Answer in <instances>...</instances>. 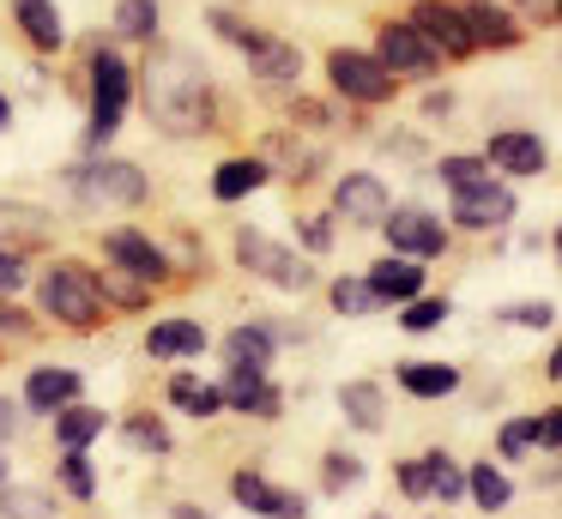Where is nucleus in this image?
<instances>
[{
	"instance_id": "nucleus-1",
	"label": "nucleus",
	"mask_w": 562,
	"mask_h": 519,
	"mask_svg": "<svg viewBox=\"0 0 562 519\" xmlns=\"http://www.w3.org/2000/svg\"><path fill=\"white\" fill-rule=\"evenodd\" d=\"M139 97H146V115L176 139L212 133V84L188 48H151V60L139 67Z\"/></svg>"
},
{
	"instance_id": "nucleus-2",
	"label": "nucleus",
	"mask_w": 562,
	"mask_h": 519,
	"mask_svg": "<svg viewBox=\"0 0 562 519\" xmlns=\"http://www.w3.org/2000/svg\"><path fill=\"white\" fill-rule=\"evenodd\" d=\"M91 72H98V79H91V127H86V145L98 151V145L122 127L127 103H134V72H127V60L110 55V48L91 60Z\"/></svg>"
},
{
	"instance_id": "nucleus-3",
	"label": "nucleus",
	"mask_w": 562,
	"mask_h": 519,
	"mask_svg": "<svg viewBox=\"0 0 562 519\" xmlns=\"http://www.w3.org/2000/svg\"><path fill=\"white\" fill-rule=\"evenodd\" d=\"M43 308H49L55 320H67L74 332L103 326V296H98V284H91V272H86V266H74V260L49 272V284H43Z\"/></svg>"
},
{
	"instance_id": "nucleus-4",
	"label": "nucleus",
	"mask_w": 562,
	"mask_h": 519,
	"mask_svg": "<svg viewBox=\"0 0 562 519\" xmlns=\"http://www.w3.org/2000/svg\"><path fill=\"white\" fill-rule=\"evenodd\" d=\"M327 79H333V91L351 97V103H387L393 97V72L381 67V55H363V48H333Z\"/></svg>"
},
{
	"instance_id": "nucleus-5",
	"label": "nucleus",
	"mask_w": 562,
	"mask_h": 519,
	"mask_svg": "<svg viewBox=\"0 0 562 519\" xmlns=\"http://www.w3.org/2000/svg\"><path fill=\"white\" fill-rule=\"evenodd\" d=\"M67 188L86 205H139L146 200V176L134 163H79V169H67Z\"/></svg>"
},
{
	"instance_id": "nucleus-6",
	"label": "nucleus",
	"mask_w": 562,
	"mask_h": 519,
	"mask_svg": "<svg viewBox=\"0 0 562 519\" xmlns=\"http://www.w3.org/2000/svg\"><path fill=\"white\" fill-rule=\"evenodd\" d=\"M236 260H243L248 272H260L267 284H279V290H308L315 284V272H308L291 248H279L272 236H260V229H236Z\"/></svg>"
},
{
	"instance_id": "nucleus-7",
	"label": "nucleus",
	"mask_w": 562,
	"mask_h": 519,
	"mask_svg": "<svg viewBox=\"0 0 562 519\" xmlns=\"http://www.w3.org/2000/svg\"><path fill=\"white\" fill-rule=\"evenodd\" d=\"M412 24L424 31V43L436 48V55L465 60V55L477 48V36H472V24H465V12H460V7H441V0H417Z\"/></svg>"
},
{
	"instance_id": "nucleus-8",
	"label": "nucleus",
	"mask_w": 562,
	"mask_h": 519,
	"mask_svg": "<svg viewBox=\"0 0 562 519\" xmlns=\"http://www.w3.org/2000/svg\"><path fill=\"white\" fill-rule=\"evenodd\" d=\"M381 229H387V241H393L400 253H412V260H436V253L448 248V229H441L429 212H417V205L387 212V217H381Z\"/></svg>"
},
{
	"instance_id": "nucleus-9",
	"label": "nucleus",
	"mask_w": 562,
	"mask_h": 519,
	"mask_svg": "<svg viewBox=\"0 0 562 519\" xmlns=\"http://www.w3.org/2000/svg\"><path fill=\"white\" fill-rule=\"evenodd\" d=\"M381 67L424 79V72H436V48L424 43L417 24H381Z\"/></svg>"
},
{
	"instance_id": "nucleus-10",
	"label": "nucleus",
	"mask_w": 562,
	"mask_h": 519,
	"mask_svg": "<svg viewBox=\"0 0 562 519\" xmlns=\"http://www.w3.org/2000/svg\"><path fill=\"white\" fill-rule=\"evenodd\" d=\"M231 495H236L243 507H255L260 519H308V501H303V495L272 489L260 471H236V477H231Z\"/></svg>"
},
{
	"instance_id": "nucleus-11",
	"label": "nucleus",
	"mask_w": 562,
	"mask_h": 519,
	"mask_svg": "<svg viewBox=\"0 0 562 519\" xmlns=\"http://www.w3.org/2000/svg\"><path fill=\"white\" fill-rule=\"evenodd\" d=\"M508 217H514V193L496 188V181L453 193V224H465V229H502Z\"/></svg>"
},
{
	"instance_id": "nucleus-12",
	"label": "nucleus",
	"mask_w": 562,
	"mask_h": 519,
	"mask_svg": "<svg viewBox=\"0 0 562 519\" xmlns=\"http://www.w3.org/2000/svg\"><path fill=\"white\" fill-rule=\"evenodd\" d=\"M333 212L351 217V224H381V217H387V188H381V176H345L339 188H333Z\"/></svg>"
},
{
	"instance_id": "nucleus-13",
	"label": "nucleus",
	"mask_w": 562,
	"mask_h": 519,
	"mask_svg": "<svg viewBox=\"0 0 562 519\" xmlns=\"http://www.w3.org/2000/svg\"><path fill=\"white\" fill-rule=\"evenodd\" d=\"M544 139L538 133H520V127H502L496 139H490V163L502 169V176H538L544 169Z\"/></svg>"
},
{
	"instance_id": "nucleus-14",
	"label": "nucleus",
	"mask_w": 562,
	"mask_h": 519,
	"mask_svg": "<svg viewBox=\"0 0 562 519\" xmlns=\"http://www.w3.org/2000/svg\"><path fill=\"white\" fill-rule=\"evenodd\" d=\"M248 67H255V79L267 84V91H291V79L303 72V55H296L291 43H279V36H260V43L248 48Z\"/></svg>"
},
{
	"instance_id": "nucleus-15",
	"label": "nucleus",
	"mask_w": 562,
	"mask_h": 519,
	"mask_svg": "<svg viewBox=\"0 0 562 519\" xmlns=\"http://www.w3.org/2000/svg\"><path fill=\"white\" fill-rule=\"evenodd\" d=\"M49 241V212H37V205L25 200H0V248H43Z\"/></svg>"
},
{
	"instance_id": "nucleus-16",
	"label": "nucleus",
	"mask_w": 562,
	"mask_h": 519,
	"mask_svg": "<svg viewBox=\"0 0 562 519\" xmlns=\"http://www.w3.org/2000/svg\"><path fill=\"white\" fill-rule=\"evenodd\" d=\"M103 248H110V260H115V266H127V272H139L146 284H164V278H170V260H164V253L151 248L146 236H134V229H115V236L103 241Z\"/></svg>"
},
{
	"instance_id": "nucleus-17",
	"label": "nucleus",
	"mask_w": 562,
	"mask_h": 519,
	"mask_svg": "<svg viewBox=\"0 0 562 519\" xmlns=\"http://www.w3.org/2000/svg\"><path fill=\"white\" fill-rule=\"evenodd\" d=\"M369 290H375L381 302H412L417 290H424V272H417L412 253H393V260L369 266Z\"/></svg>"
},
{
	"instance_id": "nucleus-18",
	"label": "nucleus",
	"mask_w": 562,
	"mask_h": 519,
	"mask_svg": "<svg viewBox=\"0 0 562 519\" xmlns=\"http://www.w3.org/2000/svg\"><path fill=\"white\" fill-rule=\"evenodd\" d=\"M339 405H345V417H351L357 429H369V435L387 429V393H381L375 381H345L339 386Z\"/></svg>"
},
{
	"instance_id": "nucleus-19",
	"label": "nucleus",
	"mask_w": 562,
	"mask_h": 519,
	"mask_svg": "<svg viewBox=\"0 0 562 519\" xmlns=\"http://www.w3.org/2000/svg\"><path fill=\"white\" fill-rule=\"evenodd\" d=\"M267 369H236L231 362V381H224V398H231L236 410H255V417H272L279 410V393H272L267 381H260Z\"/></svg>"
},
{
	"instance_id": "nucleus-20",
	"label": "nucleus",
	"mask_w": 562,
	"mask_h": 519,
	"mask_svg": "<svg viewBox=\"0 0 562 519\" xmlns=\"http://www.w3.org/2000/svg\"><path fill=\"white\" fill-rule=\"evenodd\" d=\"M25 398L37 410H61V405H74V398H79V374L74 369H37L25 381Z\"/></svg>"
},
{
	"instance_id": "nucleus-21",
	"label": "nucleus",
	"mask_w": 562,
	"mask_h": 519,
	"mask_svg": "<svg viewBox=\"0 0 562 519\" xmlns=\"http://www.w3.org/2000/svg\"><path fill=\"white\" fill-rule=\"evenodd\" d=\"M146 350L151 357H200V350H206V332H200L194 320H158L146 338Z\"/></svg>"
},
{
	"instance_id": "nucleus-22",
	"label": "nucleus",
	"mask_w": 562,
	"mask_h": 519,
	"mask_svg": "<svg viewBox=\"0 0 562 519\" xmlns=\"http://www.w3.org/2000/svg\"><path fill=\"white\" fill-rule=\"evenodd\" d=\"M460 12H465V24H472L477 43H490V48H514V43H520V24H514L508 12H496L490 0H472V7H460Z\"/></svg>"
},
{
	"instance_id": "nucleus-23",
	"label": "nucleus",
	"mask_w": 562,
	"mask_h": 519,
	"mask_svg": "<svg viewBox=\"0 0 562 519\" xmlns=\"http://www.w3.org/2000/svg\"><path fill=\"white\" fill-rule=\"evenodd\" d=\"M19 31H25L31 43L43 48V55L67 43V31H61V12H55L49 0H19Z\"/></svg>"
},
{
	"instance_id": "nucleus-24",
	"label": "nucleus",
	"mask_w": 562,
	"mask_h": 519,
	"mask_svg": "<svg viewBox=\"0 0 562 519\" xmlns=\"http://www.w3.org/2000/svg\"><path fill=\"white\" fill-rule=\"evenodd\" d=\"M267 188V163L260 157H231V163H218V176H212V193L218 200H243V193Z\"/></svg>"
},
{
	"instance_id": "nucleus-25",
	"label": "nucleus",
	"mask_w": 562,
	"mask_h": 519,
	"mask_svg": "<svg viewBox=\"0 0 562 519\" xmlns=\"http://www.w3.org/2000/svg\"><path fill=\"white\" fill-rule=\"evenodd\" d=\"M400 386L417 398H441L460 386V369H448V362H400Z\"/></svg>"
},
{
	"instance_id": "nucleus-26",
	"label": "nucleus",
	"mask_w": 562,
	"mask_h": 519,
	"mask_svg": "<svg viewBox=\"0 0 562 519\" xmlns=\"http://www.w3.org/2000/svg\"><path fill=\"white\" fill-rule=\"evenodd\" d=\"M224 357H231L236 369H267L272 362V332L267 326H236V332L224 338Z\"/></svg>"
},
{
	"instance_id": "nucleus-27",
	"label": "nucleus",
	"mask_w": 562,
	"mask_h": 519,
	"mask_svg": "<svg viewBox=\"0 0 562 519\" xmlns=\"http://www.w3.org/2000/svg\"><path fill=\"white\" fill-rule=\"evenodd\" d=\"M91 284H98L115 308H146V296H151V284L139 272H127V266H110V272H98Z\"/></svg>"
},
{
	"instance_id": "nucleus-28",
	"label": "nucleus",
	"mask_w": 562,
	"mask_h": 519,
	"mask_svg": "<svg viewBox=\"0 0 562 519\" xmlns=\"http://www.w3.org/2000/svg\"><path fill=\"white\" fill-rule=\"evenodd\" d=\"M0 514L7 519H55V495L31 489V483H7L0 489Z\"/></svg>"
},
{
	"instance_id": "nucleus-29",
	"label": "nucleus",
	"mask_w": 562,
	"mask_h": 519,
	"mask_svg": "<svg viewBox=\"0 0 562 519\" xmlns=\"http://www.w3.org/2000/svg\"><path fill=\"white\" fill-rule=\"evenodd\" d=\"M115 31H122L127 43H151V36H158V0H122V7H115Z\"/></svg>"
},
{
	"instance_id": "nucleus-30",
	"label": "nucleus",
	"mask_w": 562,
	"mask_h": 519,
	"mask_svg": "<svg viewBox=\"0 0 562 519\" xmlns=\"http://www.w3.org/2000/svg\"><path fill=\"white\" fill-rule=\"evenodd\" d=\"M170 398H176V405H188L194 417H218V405H224L218 386H200L194 374H176V381H170Z\"/></svg>"
},
{
	"instance_id": "nucleus-31",
	"label": "nucleus",
	"mask_w": 562,
	"mask_h": 519,
	"mask_svg": "<svg viewBox=\"0 0 562 519\" xmlns=\"http://www.w3.org/2000/svg\"><path fill=\"white\" fill-rule=\"evenodd\" d=\"M55 435H61L67 447H86V441H98V435H103V410L67 405V410H61V422H55Z\"/></svg>"
},
{
	"instance_id": "nucleus-32",
	"label": "nucleus",
	"mask_w": 562,
	"mask_h": 519,
	"mask_svg": "<svg viewBox=\"0 0 562 519\" xmlns=\"http://www.w3.org/2000/svg\"><path fill=\"white\" fill-rule=\"evenodd\" d=\"M441 181H448L453 193H465V188H484V181H496V176H490V157H441Z\"/></svg>"
},
{
	"instance_id": "nucleus-33",
	"label": "nucleus",
	"mask_w": 562,
	"mask_h": 519,
	"mask_svg": "<svg viewBox=\"0 0 562 519\" xmlns=\"http://www.w3.org/2000/svg\"><path fill=\"white\" fill-rule=\"evenodd\" d=\"M333 308L339 314H375L381 296L369 290V278H339V284H333Z\"/></svg>"
},
{
	"instance_id": "nucleus-34",
	"label": "nucleus",
	"mask_w": 562,
	"mask_h": 519,
	"mask_svg": "<svg viewBox=\"0 0 562 519\" xmlns=\"http://www.w3.org/2000/svg\"><path fill=\"white\" fill-rule=\"evenodd\" d=\"M465 489L477 495V507H490V514H496V507H508V477H502L496 465H472V483H465Z\"/></svg>"
},
{
	"instance_id": "nucleus-35",
	"label": "nucleus",
	"mask_w": 562,
	"mask_h": 519,
	"mask_svg": "<svg viewBox=\"0 0 562 519\" xmlns=\"http://www.w3.org/2000/svg\"><path fill=\"white\" fill-rule=\"evenodd\" d=\"M441 320H448V302H441V296H412V302H405V314H400V326H405V332H436V326Z\"/></svg>"
},
{
	"instance_id": "nucleus-36",
	"label": "nucleus",
	"mask_w": 562,
	"mask_h": 519,
	"mask_svg": "<svg viewBox=\"0 0 562 519\" xmlns=\"http://www.w3.org/2000/svg\"><path fill=\"white\" fill-rule=\"evenodd\" d=\"M424 465H429V495H441V501H453V495L465 489V477L453 471V459H448V453H429Z\"/></svg>"
},
{
	"instance_id": "nucleus-37",
	"label": "nucleus",
	"mask_w": 562,
	"mask_h": 519,
	"mask_svg": "<svg viewBox=\"0 0 562 519\" xmlns=\"http://www.w3.org/2000/svg\"><path fill=\"white\" fill-rule=\"evenodd\" d=\"M496 320H508V326H526V332H544L557 314H550V302H514V308H502Z\"/></svg>"
},
{
	"instance_id": "nucleus-38",
	"label": "nucleus",
	"mask_w": 562,
	"mask_h": 519,
	"mask_svg": "<svg viewBox=\"0 0 562 519\" xmlns=\"http://www.w3.org/2000/svg\"><path fill=\"white\" fill-rule=\"evenodd\" d=\"M61 483L79 495V501H91V495H98V471H91L86 459H79V447L67 453V465H61Z\"/></svg>"
},
{
	"instance_id": "nucleus-39",
	"label": "nucleus",
	"mask_w": 562,
	"mask_h": 519,
	"mask_svg": "<svg viewBox=\"0 0 562 519\" xmlns=\"http://www.w3.org/2000/svg\"><path fill=\"white\" fill-rule=\"evenodd\" d=\"M321 477H327L333 495H339V489H351V483H363V465H357L351 453H327V471H321Z\"/></svg>"
},
{
	"instance_id": "nucleus-40",
	"label": "nucleus",
	"mask_w": 562,
	"mask_h": 519,
	"mask_svg": "<svg viewBox=\"0 0 562 519\" xmlns=\"http://www.w3.org/2000/svg\"><path fill=\"white\" fill-rule=\"evenodd\" d=\"M212 31H218L224 36V43H243V48H255L260 43V31H255V24H243V19H236V12H212Z\"/></svg>"
},
{
	"instance_id": "nucleus-41",
	"label": "nucleus",
	"mask_w": 562,
	"mask_h": 519,
	"mask_svg": "<svg viewBox=\"0 0 562 519\" xmlns=\"http://www.w3.org/2000/svg\"><path fill=\"white\" fill-rule=\"evenodd\" d=\"M532 441H538V417H514L508 429H502V453H508V459H520Z\"/></svg>"
},
{
	"instance_id": "nucleus-42",
	"label": "nucleus",
	"mask_w": 562,
	"mask_h": 519,
	"mask_svg": "<svg viewBox=\"0 0 562 519\" xmlns=\"http://www.w3.org/2000/svg\"><path fill=\"white\" fill-rule=\"evenodd\" d=\"M127 441H134V447H151V453H164V447H170V435H164L151 417H134V422H127Z\"/></svg>"
},
{
	"instance_id": "nucleus-43",
	"label": "nucleus",
	"mask_w": 562,
	"mask_h": 519,
	"mask_svg": "<svg viewBox=\"0 0 562 519\" xmlns=\"http://www.w3.org/2000/svg\"><path fill=\"white\" fill-rule=\"evenodd\" d=\"M400 489L405 495H429V465H424V459H405V465H400Z\"/></svg>"
},
{
	"instance_id": "nucleus-44",
	"label": "nucleus",
	"mask_w": 562,
	"mask_h": 519,
	"mask_svg": "<svg viewBox=\"0 0 562 519\" xmlns=\"http://www.w3.org/2000/svg\"><path fill=\"white\" fill-rule=\"evenodd\" d=\"M19 284H25V266H19L13 248H0V296H13Z\"/></svg>"
},
{
	"instance_id": "nucleus-45",
	"label": "nucleus",
	"mask_w": 562,
	"mask_h": 519,
	"mask_svg": "<svg viewBox=\"0 0 562 519\" xmlns=\"http://www.w3.org/2000/svg\"><path fill=\"white\" fill-rule=\"evenodd\" d=\"M303 241H308V253H327V248H333V229H327V217H308V224H303Z\"/></svg>"
},
{
	"instance_id": "nucleus-46",
	"label": "nucleus",
	"mask_w": 562,
	"mask_h": 519,
	"mask_svg": "<svg viewBox=\"0 0 562 519\" xmlns=\"http://www.w3.org/2000/svg\"><path fill=\"white\" fill-rule=\"evenodd\" d=\"M25 314H13V308H7V302H0V332H25Z\"/></svg>"
},
{
	"instance_id": "nucleus-47",
	"label": "nucleus",
	"mask_w": 562,
	"mask_h": 519,
	"mask_svg": "<svg viewBox=\"0 0 562 519\" xmlns=\"http://www.w3.org/2000/svg\"><path fill=\"white\" fill-rule=\"evenodd\" d=\"M13 429H19V410L7 405V398H0V441H7V435H13Z\"/></svg>"
},
{
	"instance_id": "nucleus-48",
	"label": "nucleus",
	"mask_w": 562,
	"mask_h": 519,
	"mask_svg": "<svg viewBox=\"0 0 562 519\" xmlns=\"http://www.w3.org/2000/svg\"><path fill=\"white\" fill-rule=\"evenodd\" d=\"M13 127V103H7V97H0V133Z\"/></svg>"
},
{
	"instance_id": "nucleus-49",
	"label": "nucleus",
	"mask_w": 562,
	"mask_h": 519,
	"mask_svg": "<svg viewBox=\"0 0 562 519\" xmlns=\"http://www.w3.org/2000/svg\"><path fill=\"white\" fill-rule=\"evenodd\" d=\"M550 374H557V381H562V345H557V357H550Z\"/></svg>"
},
{
	"instance_id": "nucleus-50",
	"label": "nucleus",
	"mask_w": 562,
	"mask_h": 519,
	"mask_svg": "<svg viewBox=\"0 0 562 519\" xmlns=\"http://www.w3.org/2000/svg\"><path fill=\"white\" fill-rule=\"evenodd\" d=\"M557 253H562V229H557Z\"/></svg>"
},
{
	"instance_id": "nucleus-51",
	"label": "nucleus",
	"mask_w": 562,
	"mask_h": 519,
	"mask_svg": "<svg viewBox=\"0 0 562 519\" xmlns=\"http://www.w3.org/2000/svg\"><path fill=\"white\" fill-rule=\"evenodd\" d=\"M557 19H562V0H557Z\"/></svg>"
},
{
	"instance_id": "nucleus-52",
	"label": "nucleus",
	"mask_w": 562,
	"mask_h": 519,
	"mask_svg": "<svg viewBox=\"0 0 562 519\" xmlns=\"http://www.w3.org/2000/svg\"><path fill=\"white\" fill-rule=\"evenodd\" d=\"M526 7H532V0H526Z\"/></svg>"
}]
</instances>
